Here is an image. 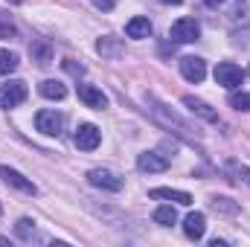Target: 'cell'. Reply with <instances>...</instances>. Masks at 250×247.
<instances>
[{
	"mask_svg": "<svg viewBox=\"0 0 250 247\" xmlns=\"http://www.w3.org/2000/svg\"><path fill=\"white\" fill-rule=\"evenodd\" d=\"M64 114L59 111H38L35 114V128L41 131V134H47V137H62L64 131Z\"/></svg>",
	"mask_w": 250,
	"mask_h": 247,
	"instance_id": "6da1fadb",
	"label": "cell"
},
{
	"mask_svg": "<svg viewBox=\"0 0 250 247\" xmlns=\"http://www.w3.org/2000/svg\"><path fill=\"white\" fill-rule=\"evenodd\" d=\"M87 184L96 186V189H105V192H120L125 181L111 169H90L87 172Z\"/></svg>",
	"mask_w": 250,
	"mask_h": 247,
	"instance_id": "7a4b0ae2",
	"label": "cell"
},
{
	"mask_svg": "<svg viewBox=\"0 0 250 247\" xmlns=\"http://www.w3.org/2000/svg\"><path fill=\"white\" fill-rule=\"evenodd\" d=\"M26 82H21V79H15V82H6V84H0V108H15V105H21L23 99H26Z\"/></svg>",
	"mask_w": 250,
	"mask_h": 247,
	"instance_id": "3957f363",
	"label": "cell"
},
{
	"mask_svg": "<svg viewBox=\"0 0 250 247\" xmlns=\"http://www.w3.org/2000/svg\"><path fill=\"white\" fill-rule=\"evenodd\" d=\"M169 35H172L178 44H192V41H198L201 26H198V21H195V18H181V21H175V23H172Z\"/></svg>",
	"mask_w": 250,
	"mask_h": 247,
	"instance_id": "277c9868",
	"label": "cell"
},
{
	"mask_svg": "<svg viewBox=\"0 0 250 247\" xmlns=\"http://www.w3.org/2000/svg\"><path fill=\"white\" fill-rule=\"evenodd\" d=\"M73 143H76V148H79V151H93V148L102 143V134H99V128H96V125L84 123V125H79V128H76Z\"/></svg>",
	"mask_w": 250,
	"mask_h": 247,
	"instance_id": "5b68a950",
	"label": "cell"
},
{
	"mask_svg": "<svg viewBox=\"0 0 250 247\" xmlns=\"http://www.w3.org/2000/svg\"><path fill=\"white\" fill-rule=\"evenodd\" d=\"M242 79H245V73H242V67L233 62H221L215 67V82L221 84V87H239L242 84Z\"/></svg>",
	"mask_w": 250,
	"mask_h": 247,
	"instance_id": "8992f818",
	"label": "cell"
},
{
	"mask_svg": "<svg viewBox=\"0 0 250 247\" xmlns=\"http://www.w3.org/2000/svg\"><path fill=\"white\" fill-rule=\"evenodd\" d=\"M0 181L6 186H12V189H18V192H26V195H35V192H38V186L32 184L29 178H23L21 172H15V169H9V166H0Z\"/></svg>",
	"mask_w": 250,
	"mask_h": 247,
	"instance_id": "52a82bcc",
	"label": "cell"
},
{
	"mask_svg": "<svg viewBox=\"0 0 250 247\" xmlns=\"http://www.w3.org/2000/svg\"><path fill=\"white\" fill-rule=\"evenodd\" d=\"M181 73H184V79L187 82H204V76H207V62L204 59H198V56H187V59H181Z\"/></svg>",
	"mask_w": 250,
	"mask_h": 247,
	"instance_id": "ba28073f",
	"label": "cell"
},
{
	"mask_svg": "<svg viewBox=\"0 0 250 247\" xmlns=\"http://www.w3.org/2000/svg\"><path fill=\"white\" fill-rule=\"evenodd\" d=\"M137 169H140V172H148V175L166 172V169H169V160H166L163 154H157V151H143V154L137 157Z\"/></svg>",
	"mask_w": 250,
	"mask_h": 247,
	"instance_id": "9c48e42d",
	"label": "cell"
},
{
	"mask_svg": "<svg viewBox=\"0 0 250 247\" xmlns=\"http://www.w3.org/2000/svg\"><path fill=\"white\" fill-rule=\"evenodd\" d=\"M79 99H82L87 108H93V111L108 108V96H105L99 87H93V84H79Z\"/></svg>",
	"mask_w": 250,
	"mask_h": 247,
	"instance_id": "30bf717a",
	"label": "cell"
},
{
	"mask_svg": "<svg viewBox=\"0 0 250 247\" xmlns=\"http://www.w3.org/2000/svg\"><path fill=\"white\" fill-rule=\"evenodd\" d=\"M204 230H207V218H204V212H189L187 221H184V233H187V239L201 242V239H204Z\"/></svg>",
	"mask_w": 250,
	"mask_h": 247,
	"instance_id": "8fae6325",
	"label": "cell"
},
{
	"mask_svg": "<svg viewBox=\"0 0 250 247\" xmlns=\"http://www.w3.org/2000/svg\"><path fill=\"white\" fill-rule=\"evenodd\" d=\"M184 105H187L189 111L195 114V117H201V120H207V123H218V114L204 102V99H195V96H184Z\"/></svg>",
	"mask_w": 250,
	"mask_h": 247,
	"instance_id": "7c38bea8",
	"label": "cell"
},
{
	"mask_svg": "<svg viewBox=\"0 0 250 247\" xmlns=\"http://www.w3.org/2000/svg\"><path fill=\"white\" fill-rule=\"evenodd\" d=\"M29 53H32V62H38L41 67L53 64V47H50L47 38H35V41L29 44Z\"/></svg>",
	"mask_w": 250,
	"mask_h": 247,
	"instance_id": "4fadbf2b",
	"label": "cell"
},
{
	"mask_svg": "<svg viewBox=\"0 0 250 247\" xmlns=\"http://www.w3.org/2000/svg\"><path fill=\"white\" fill-rule=\"evenodd\" d=\"M148 195L151 198H160V201H175V204H184V206L192 204V195L189 192H181V189H151Z\"/></svg>",
	"mask_w": 250,
	"mask_h": 247,
	"instance_id": "5bb4252c",
	"label": "cell"
},
{
	"mask_svg": "<svg viewBox=\"0 0 250 247\" xmlns=\"http://www.w3.org/2000/svg\"><path fill=\"white\" fill-rule=\"evenodd\" d=\"M125 32H128V38H148L151 35V21L148 18H131L125 23Z\"/></svg>",
	"mask_w": 250,
	"mask_h": 247,
	"instance_id": "9a60e30c",
	"label": "cell"
},
{
	"mask_svg": "<svg viewBox=\"0 0 250 247\" xmlns=\"http://www.w3.org/2000/svg\"><path fill=\"white\" fill-rule=\"evenodd\" d=\"M41 96H47V99H64L67 96V87H64L62 82H56V79H47V82H41Z\"/></svg>",
	"mask_w": 250,
	"mask_h": 247,
	"instance_id": "2e32d148",
	"label": "cell"
},
{
	"mask_svg": "<svg viewBox=\"0 0 250 247\" xmlns=\"http://www.w3.org/2000/svg\"><path fill=\"white\" fill-rule=\"evenodd\" d=\"M154 221H157V224H163V227H172V224L178 221L175 206H157V209H154Z\"/></svg>",
	"mask_w": 250,
	"mask_h": 247,
	"instance_id": "e0dca14e",
	"label": "cell"
},
{
	"mask_svg": "<svg viewBox=\"0 0 250 247\" xmlns=\"http://www.w3.org/2000/svg\"><path fill=\"white\" fill-rule=\"evenodd\" d=\"M15 230H18V236H21L23 242H32V239H38V236H35V221H29V218H21V221L15 224Z\"/></svg>",
	"mask_w": 250,
	"mask_h": 247,
	"instance_id": "ac0fdd59",
	"label": "cell"
},
{
	"mask_svg": "<svg viewBox=\"0 0 250 247\" xmlns=\"http://www.w3.org/2000/svg\"><path fill=\"white\" fill-rule=\"evenodd\" d=\"M12 70H18V56L9 50H0V76H9Z\"/></svg>",
	"mask_w": 250,
	"mask_h": 247,
	"instance_id": "d6986e66",
	"label": "cell"
},
{
	"mask_svg": "<svg viewBox=\"0 0 250 247\" xmlns=\"http://www.w3.org/2000/svg\"><path fill=\"white\" fill-rule=\"evenodd\" d=\"M212 209L215 212H224V215H236L239 212V204H233L230 198H212Z\"/></svg>",
	"mask_w": 250,
	"mask_h": 247,
	"instance_id": "ffe728a7",
	"label": "cell"
},
{
	"mask_svg": "<svg viewBox=\"0 0 250 247\" xmlns=\"http://www.w3.org/2000/svg\"><path fill=\"white\" fill-rule=\"evenodd\" d=\"M230 105L236 111H250V93H230Z\"/></svg>",
	"mask_w": 250,
	"mask_h": 247,
	"instance_id": "44dd1931",
	"label": "cell"
},
{
	"mask_svg": "<svg viewBox=\"0 0 250 247\" xmlns=\"http://www.w3.org/2000/svg\"><path fill=\"white\" fill-rule=\"evenodd\" d=\"M12 35H15V23H12L9 15L0 12V38H12Z\"/></svg>",
	"mask_w": 250,
	"mask_h": 247,
	"instance_id": "7402d4cb",
	"label": "cell"
},
{
	"mask_svg": "<svg viewBox=\"0 0 250 247\" xmlns=\"http://www.w3.org/2000/svg\"><path fill=\"white\" fill-rule=\"evenodd\" d=\"M96 50H99L102 56H117V53H120V47H117V44H114L111 38H102V41L96 44Z\"/></svg>",
	"mask_w": 250,
	"mask_h": 247,
	"instance_id": "603a6c76",
	"label": "cell"
},
{
	"mask_svg": "<svg viewBox=\"0 0 250 247\" xmlns=\"http://www.w3.org/2000/svg\"><path fill=\"white\" fill-rule=\"evenodd\" d=\"M227 169H230V172L236 175V181H245V184L250 186V169H248V166H236V163H230Z\"/></svg>",
	"mask_w": 250,
	"mask_h": 247,
	"instance_id": "cb8c5ba5",
	"label": "cell"
},
{
	"mask_svg": "<svg viewBox=\"0 0 250 247\" xmlns=\"http://www.w3.org/2000/svg\"><path fill=\"white\" fill-rule=\"evenodd\" d=\"M93 6H96V9H102V12H111V9L117 6V0H93Z\"/></svg>",
	"mask_w": 250,
	"mask_h": 247,
	"instance_id": "d4e9b609",
	"label": "cell"
},
{
	"mask_svg": "<svg viewBox=\"0 0 250 247\" xmlns=\"http://www.w3.org/2000/svg\"><path fill=\"white\" fill-rule=\"evenodd\" d=\"M204 3H207V6H209V9H218V6H221V3H224V0H204Z\"/></svg>",
	"mask_w": 250,
	"mask_h": 247,
	"instance_id": "484cf974",
	"label": "cell"
},
{
	"mask_svg": "<svg viewBox=\"0 0 250 247\" xmlns=\"http://www.w3.org/2000/svg\"><path fill=\"white\" fill-rule=\"evenodd\" d=\"M160 3H172V6H178V3H184V0H160Z\"/></svg>",
	"mask_w": 250,
	"mask_h": 247,
	"instance_id": "4316f807",
	"label": "cell"
},
{
	"mask_svg": "<svg viewBox=\"0 0 250 247\" xmlns=\"http://www.w3.org/2000/svg\"><path fill=\"white\" fill-rule=\"evenodd\" d=\"M9 3H23V0H9Z\"/></svg>",
	"mask_w": 250,
	"mask_h": 247,
	"instance_id": "83f0119b",
	"label": "cell"
}]
</instances>
